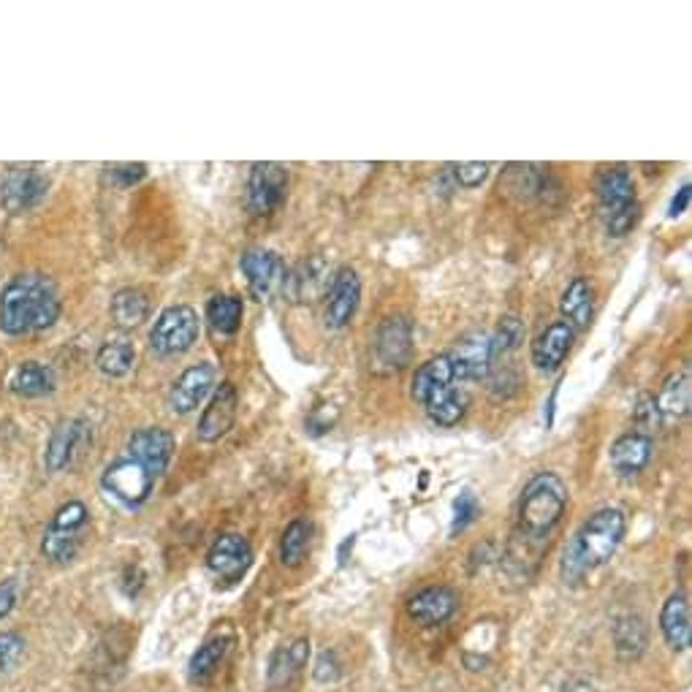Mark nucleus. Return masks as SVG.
<instances>
[{
  "label": "nucleus",
  "instance_id": "obj_24",
  "mask_svg": "<svg viewBox=\"0 0 692 692\" xmlns=\"http://www.w3.org/2000/svg\"><path fill=\"white\" fill-rule=\"evenodd\" d=\"M112 321L120 329H136L149 318V299L142 288H120L110 304Z\"/></svg>",
  "mask_w": 692,
  "mask_h": 692
},
{
  "label": "nucleus",
  "instance_id": "obj_43",
  "mask_svg": "<svg viewBox=\"0 0 692 692\" xmlns=\"http://www.w3.org/2000/svg\"><path fill=\"white\" fill-rule=\"evenodd\" d=\"M112 177L117 179L120 185H134L144 177V166L142 164H128V166H112Z\"/></svg>",
  "mask_w": 692,
  "mask_h": 692
},
{
  "label": "nucleus",
  "instance_id": "obj_5",
  "mask_svg": "<svg viewBox=\"0 0 692 692\" xmlns=\"http://www.w3.org/2000/svg\"><path fill=\"white\" fill-rule=\"evenodd\" d=\"M198 316L194 307L188 304H174L166 307L153 323V332H149V348H153L158 357H179V353L190 351L194 342L198 340Z\"/></svg>",
  "mask_w": 692,
  "mask_h": 692
},
{
  "label": "nucleus",
  "instance_id": "obj_31",
  "mask_svg": "<svg viewBox=\"0 0 692 692\" xmlns=\"http://www.w3.org/2000/svg\"><path fill=\"white\" fill-rule=\"evenodd\" d=\"M228 647H231V636H215V638H209L207 643H202L198 652L190 658V665H188L190 682H196V684L207 682V679L218 671L223 660H226Z\"/></svg>",
  "mask_w": 692,
  "mask_h": 692
},
{
  "label": "nucleus",
  "instance_id": "obj_12",
  "mask_svg": "<svg viewBox=\"0 0 692 692\" xmlns=\"http://www.w3.org/2000/svg\"><path fill=\"white\" fill-rule=\"evenodd\" d=\"M213 386H215V366L209 364V361L190 366V370H185L183 375L174 381L172 391H168V407L177 415L194 413L196 407L207 400Z\"/></svg>",
  "mask_w": 692,
  "mask_h": 692
},
{
  "label": "nucleus",
  "instance_id": "obj_10",
  "mask_svg": "<svg viewBox=\"0 0 692 692\" xmlns=\"http://www.w3.org/2000/svg\"><path fill=\"white\" fill-rule=\"evenodd\" d=\"M128 456L144 467L149 475L158 478L166 473L168 462L174 456V435L161 426H144L128 437Z\"/></svg>",
  "mask_w": 692,
  "mask_h": 692
},
{
  "label": "nucleus",
  "instance_id": "obj_25",
  "mask_svg": "<svg viewBox=\"0 0 692 692\" xmlns=\"http://www.w3.org/2000/svg\"><path fill=\"white\" fill-rule=\"evenodd\" d=\"M55 383V372L47 364H41V361H22L14 370V375H11V391L20 396H28V400L52 394Z\"/></svg>",
  "mask_w": 692,
  "mask_h": 692
},
{
  "label": "nucleus",
  "instance_id": "obj_1",
  "mask_svg": "<svg viewBox=\"0 0 692 692\" xmlns=\"http://www.w3.org/2000/svg\"><path fill=\"white\" fill-rule=\"evenodd\" d=\"M60 318V293L47 275L25 272L11 277L0 293V332L20 337L44 332Z\"/></svg>",
  "mask_w": 692,
  "mask_h": 692
},
{
  "label": "nucleus",
  "instance_id": "obj_46",
  "mask_svg": "<svg viewBox=\"0 0 692 692\" xmlns=\"http://www.w3.org/2000/svg\"><path fill=\"white\" fill-rule=\"evenodd\" d=\"M562 692H595V688L589 682H570L565 684Z\"/></svg>",
  "mask_w": 692,
  "mask_h": 692
},
{
  "label": "nucleus",
  "instance_id": "obj_22",
  "mask_svg": "<svg viewBox=\"0 0 692 692\" xmlns=\"http://www.w3.org/2000/svg\"><path fill=\"white\" fill-rule=\"evenodd\" d=\"M329 286V269L323 264V258L312 256L307 261L299 264L293 272L286 275L282 280V291L293 299V302H310L316 299L323 288Z\"/></svg>",
  "mask_w": 692,
  "mask_h": 692
},
{
  "label": "nucleus",
  "instance_id": "obj_16",
  "mask_svg": "<svg viewBox=\"0 0 692 692\" xmlns=\"http://www.w3.org/2000/svg\"><path fill=\"white\" fill-rule=\"evenodd\" d=\"M361 299V282L353 269H340L334 275L332 288L327 297V310H323V321L329 329H342L351 323L353 312H357Z\"/></svg>",
  "mask_w": 692,
  "mask_h": 692
},
{
  "label": "nucleus",
  "instance_id": "obj_7",
  "mask_svg": "<svg viewBox=\"0 0 692 692\" xmlns=\"http://www.w3.org/2000/svg\"><path fill=\"white\" fill-rule=\"evenodd\" d=\"M47 190H50V179L41 172H35V168H11L0 179V204L9 213L20 215L39 207L44 202Z\"/></svg>",
  "mask_w": 692,
  "mask_h": 692
},
{
  "label": "nucleus",
  "instance_id": "obj_19",
  "mask_svg": "<svg viewBox=\"0 0 692 692\" xmlns=\"http://www.w3.org/2000/svg\"><path fill=\"white\" fill-rule=\"evenodd\" d=\"M576 329L568 321H557L533 342V364L540 372H557L574 348Z\"/></svg>",
  "mask_w": 692,
  "mask_h": 692
},
{
  "label": "nucleus",
  "instance_id": "obj_8",
  "mask_svg": "<svg viewBox=\"0 0 692 692\" xmlns=\"http://www.w3.org/2000/svg\"><path fill=\"white\" fill-rule=\"evenodd\" d=\"M252 565V549L242 535H220L207 554V568L215 579L234 583L242 579Z\"/></svg>",
  "mask_w": 692,
  "mask_h": 692
},
{
  "label": "nucleus",
  "instance_id": "obj_36",
  "mask_svg": "<svg viewBox=\"0 0 692 692\" xmlns=\"http://www.w3.org/2000/svg\"><path fill=\"white\" fill-rule=\"evenodd\" d=\"M489 340H492V359L508 357V353H514L516 348L521 345V340H525V327H521V321L516 316H505L503 321L497 323V332L489 334Z\"/></svg>",
  "mask_w": 692,
  "mask_h": 692
},
{
  "label": "nucleus",
  "instance_id": "obj_37",
  "mask_svg": "<svg viewBox=\"0 0 692 692\" xmlns=\"http://www.w3.org/2000/svg\"><path fill=\"white\" fill-rule=\"evenodd\" d=\"M84 525H87V508H84V503H80V499L65 503L55 514V519H52V527L69 529V533H82Z\"/></svg>",
  "mask_w": 692,
  "mask_h": 692
},
{
  "label": "nucleus",
  "instance_id": "obj_45",
  "mask_svg": "<svg viewBox=\"0 0 692 692\" xmlns=\"http://www.w3.org/2000/svg\"><path fill=\"white\" fill-rule=\"evenodd\" d=\"M690 196H692V188H690V185H682V188H679V194L673 196L671 209H668V215H671V218H679V215L688 213V207H690Z\"/></svg>",
  "mask_w": 692,
  "mask_h": 692
},
{
  "label": "nucleus",
  "instance_id": "obj_27",
  "mask_svg": "<svg viewBox=\"0 0 692 692\" xmlns=\"http://www.w3.org/2000/svg\"><path fill=\"white\" fill-rule=\"evenodd\" d=\"M660 421H679L690 413V372H673L654 400Z\"/></svg>",
  "mask_w": 692,
  "mask_h": 692
},
{
  "label": "nucleus",
  "instance_id": "obj_9",
  "mask_svg": "<svg viewBox=\"0 0 692 692\" xmlns=\"http://www.w3.org/2000/svg\"><path fill=\"white\" fill-rule=\"evenodd\" d=\"M454 366V381H481L492 370V340L486 332H471L459 337L454 351L445 353Z\"/></svg>",
  "mask_w": 692,
  "mask_h": 692
},
{
  "label": "nucleus",
  "instance_id": "obj_17",
  "mask_svg": "<svg viewBox=\"0 0 692 692\" xmlns=\"http://www.w3.org/2000/svg\"><path fill=\"white\" fill-rule=\"evenodd\" d=\"M87 443V424L82 419H69L60 421L52 430L50 441H47L44 451V465L47 471L60 473L76 459V454L82 451V445Z\"/></svg>",
  "mask_w": 692,
  "mask_h": 692
},
{
  "label": "nucleus",
  "instance_id": "obj_3",
  "mask_svg": "<svg viewBox=\"0 0 692 692\" xmlns=\"http://www.w3.org/2000/svg\"><path fill=\"white\" fill-rule=\"evenodd\" d=\"M565 508H568V486L559 475L538 473L525 486V495L519 503V527H516V544L525 540L527 546H540L549 540L551 529L559 525Z\"/></svg>",
  "mask_w": 692,
  "mask_h": 692
},
{
  "label": "nucleus",
  "instance_id": "obj_23",
  "mask_svg": "<svg viewBox=\"0 0 692 692\" xmlns=\"http://www.w3.org/2000/svg\"><path fill=\"white\" fill-rule=\"evenodd\" d=\"M613 647L622 660H638L647 652L649 643V628L641 617L636 613H622V617L613 619Z\"/></svg>",
  "mask_w": 692,
  "mask_h": 692
},
{
  "label": "nucleus",
  "instance_id": "obj_29",
  "mask_svg": "<svg viewBox=\"0 0 692 692\" xmlns=\"http://www.w3.org/2000/svg\"><path fill=\"white\" fill-rule=\"evenodd\" d=\"M451 383H454V366H451L448 357L443 353V357L426 361L413 375V400H419L424 405L435 391L451 386Z\"/></svg>",
  "mask_w": 692,
  "mask_h": 692
},
{
  "label": "nucleus",
  "instance_id": "obj_15",
  "mask_svg": "<svg viewBox=\"0 0 692 692\" xmlns=\"http://www.w3.org/2000/svg\"><path fill=\"white\" fill-rule=\"evenodd\" d=\"M413 353V327L407 318L394 316L381 323L375 334V357L389 370H400Z\"/></svg>",
  "mask_w": 692,
  "mask_h": 692
},
{
  "label": "nucleus",
  "instance_id": "obj_4",
  "mask_svg": "<svg viewBox=\"0 0 692 692\" xmlns=\"http://www.w3.org/2000/svg\"><path fill=\"white\" fill-rule=\"evenodd\" d=\"M598 202L611 237H624V234L633 231L641 207H638L636 185L628 168L611 166L600 172Z\"/></svg>",
  "mask_w": 692,
  "mask_h": 692
},
{
  "label": "nucleus",
  "instance_id": "obj_2",
  "mask_svg": "<svg viewBox=\"0 0 692 692\" xmlns=\"http://www.w3.org/2000/svg\"><path fill=\"white\" fill-rule=\"evenodd\" d=\"M624 529H628V516L619 508H600L598 514L589 516L565 549V576L579 579L587 570L609 562L622 544Z\"/></svg>",
  "mask_w": 692,
  "mask_h": 692
},
{
  "label": "nucleus",
  "instance_id": "obj_28",
  "mask_svg": "<svg viewBox=\"0 0 692 692\" xmlns=\"http://www.w3.org/2000/svg\"><path fill=\"white\" fill-rule=\"evenodd\" d=\"M592 307H595L592 286H589V280H583V277H576V280L562 291L559 310L568 318L570 327L587 329L589 321H592Z\"/></svg>",
  "mask_w": 692,
  "mask_h": 692
},
{
  "label": "nucleus",
  "instance_id": "obj_39",
  "mask_svg": "<svg viewBox=\"0 0 692 692\" xmlns=\"http://www.w3.org/2000/svg\"><path fill=\"white\" fill-rule=\"evenodd\" d=\"M489 164H481V161H471V164H456L454 177L456 183L465 185V188H478L486 177H489Z\"/></svg>",
  "mask_w": 692,
  "mask_h": 692
},
{
  "label": "nucleus",
  "instance_id": "obj_14",
  "mask_svg": "<svg viewBox=\"0 0 692 692\" xmlns=\"http://www.w3.org/2000/svg\"><path fill=\"white\" fill-rule=\"evenodd\" d=\"M239 267L248 277V288L258 302L272 297L277 288L282 286V280H286V267H282L280 256L272 250H248L242 261H239Z\"/></svg>",
  "mask_w": 692,
  "mask_h": 692
},
{
  "label": "nucleus",
  "instance_id": "obj_6",
  "mask_svg": "<svg viewBox=\"0 0 692 692\" xmlns=\"http://www.w3.org/2000/svg\"><path fill=\"white\" fill-rule=\"evenodd\" d=\"M101 486H104L117 503L128 505V508H138V505L147 503V497L153 495L155 475H149L138 462L131 459V456H123V459H114L112 465L106 467L104 475H101Z\"/></svg>",
  "mask_w": 692,
  "mask_h": 692
},
{
  "label": "nucleus",
  "instance_id": "obj_13",
  "mask_svg": "<svg viewBox=\"0 0 692 692\" xmlns=\"http://www.w3.org/2000/svg\"><path fill=\"white\" fill-rule=\"evenodd\" d=\"M237 407H239V396L237 386L234 383H220L218 391L213 394L209 405L204 407L202 421H198V441L202 443H215L220 441L223 435H228V430L237 421Z\"/></svg>",
  "mask_w": 692,
  "mask_h": 692
},
{
  "label": "nucleus",
  "instance_id": "obj_40",
  "mask_svg": "<svg viewBox=\"0 0 692 692\" xmlns=\"http://www.w3.org/2000/svg\"><path fill=\"white\" fill-rule=\"evenodd\" d=\"M475 516H478V499H475V495H471V492H465V495H459V499L454 503V525H451V533L465 529Z\"/></svg>",
  "mask_w": 692,
  "mask_h": 692
},
{
  "label": "nucleus",
  "instance_id": "obj_34",
  "mask_svg": "<svg viewBox=\"0 0 692 692\" xmlns=\"http://www.w3.org/2000/svg\"><path fill=\"white\" fill-rule=\"evenodd\" d=\"M307 549H310V525L304 519H293L280 538L282 565H288V568L302 565Z\"/></svg>",
  "mask_w": 692,
  "mask_h": 692
},
{
  "label": "nucleus",
  "instance_id": "obj_26",
  "mask_svg": "<svg viewBox=\"0 0 692 692\" xmlns=\"http://www.w3.org/2000/svg\"><path fill=\"white\" fill-rule=\"evenodd\" d=\"M307 654H310V643L304 638L280 647L272 654V663H269V688H286L293 676L307 665Z\"/></svg>",
  "mask_w": 692,
  "mask_h": 692
},
{
  "label": "nucleus",
  "instance_id": "obj_42",
  "mask_svg": "<svg viewBox=\"0 0 692 692\" xmlns=\"http://www.w3.org/2000/svg\"><path fill=\"white\" fill-rule=\"evenodd\" d=\"M312 676L323 684L337 682V679H340V660H337V654L332 652V649H323V652L318 654L316 668H312Z\"/></svg>",
  "mask_w": 692,
  "mask_h": 692
},
{
  "label": "nucleus",
  "instance_id": "obj_20",
  "mask_svg": "<svg viewBox=\"0 0 692 692\" xmlns=\"http://www.w3.org/2000/svg\"><path fill=\"white\" fill-rule=\"evenodd\" d=\"M652 437L638 435V432H628V435L617 437V443L611 445V467L613 473L622 475V478H636L643 467L652 462Z\"/></svg>",
  "mask_w": 692,
  "mask_h": 692
},
{
  "label": "nucleus",
  "instance_id": "obj_18",
  "mask_svg": "<svg viewBox=\"0 0 692 692\" xmlns=\"http://www.w3.org/2000/svg\"><path fill=\"white\" fill-rule=\"evenodd\" d=\"M456 606H459V595L451 587H426L407 600V613L424 628H437L445 619L454 617Z\"/></svg>",
  "mask_w": 692,
  "mask_h": 692
},
{
  "label": "nucleus",
  "instance_id": "obj_30",
  "mask_svg": "<svg viewBox=\"0 0 692 692\" xmlns=\"http://www.w3.org/2000/svg\"><path fill=\"white\" fill-rule=\"evenodd\" d=\"M136 351L131 345L128 337H110L104 345L99 348V357H95V366L104 372L106 378H125L134 366Z\"/></svg>",
  "mask_w": 692,
  "mask_h": 692
},
{
  "label": "nucleus",
  "instance_id": "obj_38",
  "mask_svg": "<svg viewBox=\"0 0 692 692\" xmlns=\"http://www.w3.org/2000/svg\"><path fill=\"white\" fill-rule=\"evenodd\" d=\"M636 426L638 435H652V430L660 426V413L658 405H654V396H641L636 405Z\"/></svg>",
  "mask_w": 692,
  "mask_h": 692
},
{
  "label": "nucleus",
  "instance_id": "obj_21",
  "mask_svg": "<svg viewBox=\"0 0 692 692\" xmlns=\"http://www.w3.org/2000/svg\"><path fill=\"white\" fill-rule=\"evenodd\" d=\"M660 630L673 652H688L692 643V624H690V600L684 592H673L665 600L660 611Z\"/></svg>",
  "mask_w": 692,
  "mask_h": 692
},
{
  "label": "nucleus",
  "instance_id": "obj_33",
  "mask_svg": "<svg viewBox=\"0 0 692 692\" xmlns=\"http://www.w3.org/2000/svg\"><path fill=\"white\" fill-rule=\"evenodd\" d=\"M242 316H245L242 299L237 297L209 299L207 321L218 334H237V329L242 327Z\"/></svg>",
  "mask_w": 692,
  "mask_h": 692
},
{
  "label": "nucleus",
  "instance_id": "obj_11",
  "mask_svg": "<svg viewBox=\"0 0 692 692\" xmlns=\"http://www.w3.org/2000/svg\"><path fill=\"white\" fill-rule=\"evenodd\" d=\"M288 190V172L280 164H256L250 172L248 202L256 215H272Z\"/></svg>",
  "mask_w": 692,
  "mask_h": 692
},
{
  "label": "nucleus",
  "instance_id": "obj_35",
  "mask_svg": "<svg viewBox=\"0 0 692 692\" xmlns=\"http://www.w3.org/2000/svg\"><path fill=\"white\" fill-rule=\"evenodd\" d=\"M41 551L52 562H71L80 551V533H69V529L47 527L44 540H41Z\"/></svg>",
  "mask_w": 692,
  "mask_h": 692
},
{
  "label": "nucleus",
  "instance_id": "obj_41",
  "mask_svg": "<svg viewBox=\"0 0 692 692\" xmlns=\"http://www.w3.org/2000/svg\"><path fill=\"white\" fill-rule=\"evenodd\" d=\"M25 652V638L20 633H0V671L11 668Z\"/></svg>",
  "mask_w": 692,
  "mask_h": 692
},
{
  "label": "nucleus",
  "instance_id": "obj_32",
  "mask_svg": "<svg viewBox=\"0 0 692 692\" xmlns=\"http://www.w3.org/2000/svg\"><path fill=\"white\" fill-rule=\"evenodd\" d=\"M424 405L435 424L454 426V424H459L462 415H465L467 411V396L462 394V391H456L454 386H445L441 391H435Z\"/></svg>",
  "mask_w": 692,
  "mask_h": 692
},
{
  "label": "nucleus",
  "instance_id": "obj_44",
  "mask_svg": "<svg viewBox=\"0 0 692 692\" xmlns=\"http://www.w3.org/2000/svg\"><path fill=\"white\" fill-rule=\"evenodd\" d=\"M17 606V583L14 581H6L0 583V619L9 617Z\"/></svg>",
  "mask_w": 692,
  "mask_h": 692
}]
</instances>
